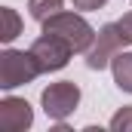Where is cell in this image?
<instances>
[{"label": "cell", "mask_w": 132, "mask_h": 132, "mask_svg": "<svg viewBox=\"0 0 132 132\" xmlns=\"http://www.w3.org/2000/svg\"><path fill=\"white\" fill-rule=\"evenodd\" d=\"M40 104H43V111H46L49 120L62 123V120H68V117L77 111V104H80V86H77L74 80L49 83V86L43 89V95H40Z\"/></svg>", "instance_id": "3"}, {"label": "cell", "mask_w": 132, "mask_h": 132, "mask_svg": "<svg viewBox=\"0 0 132 132\" xmlns=\"http://www.w3.org/2000/svg\"><path fill=\"white\" fill-rule=\"evenodd\" d=\"M34 123V111L25 98L6 95L0 98V129L3 132H25Z\"/></svg>", "instance_id": "6"}, {"label": "cell", "mask_w": 132, "mask_h": 132, "mask_svg": "<svg viewBox=\"0 0 132 132\" xmlns=\"http://www.w3.org/2000/svg\"><path fill=\"white\" fill-rule=\"evenodd\" d=\"M0 22H3V28H0V40L3 43H12L22 34V19H19V12L12 6H3L0 9Z\"/></svg>", "instance_id": "9"}, {"label": "cell", "mask_w": 132, "mask_h": 132, "mask_svg": "<svg viewBox=\"0 0 132 132\" xmlns=\"http://www.w3.org/2000/svg\"><path fill=\"white\" fill-rule=\"evenodd\" d=\"M111 74L123 92H132V52H117L111 62Z\"/></svg>", "instance_id": "7"}, {"label": "cell", "mask_w": 132, "mask_h": 132, "mask_svg": "<svg viewBox=\"0 0 132 132\" xmlns=\"http://www.w3.org/2000/svg\"><path fill=\"white\" fill-rule=\"evenodd\" d=\"M117 25H120V34H123V40H126V46L132 43V12H126L123 19H117Z\"/></svg>", "instance_id": "11"}, {"label": "cell", "mask_w": 132, "mask_h": 132, "mask_svg": "<svg viewBox=\"0 0 132 132\" xmlns=\"http://www.w3.org/2000/svg\"><path fill=\"white\" fill-rule=\"evenodd\" d=\"M123 46H126V40H123V34H120V25H117V22L104 25V28H98L95 43H92L89 52H86V65L92 68V71L108 68L111 62H114L117 52H123Z\"/></svg>", "instance_id": "4"}, {"label": "cell", "mask_w": 132, "mask_h": 132, "mask_svg": "<svg viewBox=\"0 0 132 132\" xmlns=\"http://www.w3.org/2000/svg\"><path fill=\"white\" fill-rule=\"evenodd\" d=\"M108 0H74V9H83V12H92V9H101Z\"/></svg>", "instance_id": "12"}, {"label": "cell", "mask_w": 132, "mask_h": 132, "mask_svg": "<svg viewBox=\"0 0 132 132\" xmlns=\"http://www.w3.org/2000/svg\"><path fill=\"white\" fill-rule=\"evenodd\" d=\"M65 9V0H28V12H31L34 22H46V19H52L55 12H62Z\"/></svg>", "instance_id": "8"}, {"label": "cell", "mask_w": 132, "mask_h": 132, "mask_svg": "<svg viewBox=\"0 0 132 132\" xmlns=\"http://www.w3.org/2000/svg\"><path fill=\"white\" fill-rule=\"evenodd\" d=\"M31 52H34V59H37V65H40L43 74L62 71V68L71 62V55H74V49L68 46L62 37H55V34H40V37L34 40Z\"/></svg>", "instance_id": "5"}, {"label": "cell", "mask_w": 132, "mask_h": 132, "mask_svg": "<svg viewBox=\"0 0 132 132\" xmlns=\"http://www.w3.org/2000/svg\"><path fill=\"white\" fill-rule=\"evenodd\" d=\"M43 34H55V37H62L68 46L74 49V55L77 52H89V46L95 43V28L83 19V15H77V12H55L52 19H46L43 22Z\"/></svg>", "instance_id": "1"}, {"label": "cell", "mask_w": 132, "mask_h": 132, "mask_svg": "<svg viewBox=\"0 0 132 132\" xmlns=\"http://www.w3.org/2000/svg\"><path fill=\"white\" fill-rule=\"evenodd\" d=\"M111 129L114 132H132V104L120 108V111L111 117Z\"/></svg>", "instance_id": "10"}, {"label": "cell", "mask_w": 132, "mask_h": 132, "mask_svg": "<svg viewBox=\"0 0 132 132\" xmlns=\"http://www.w3.org/2000/svg\"><path fill=\"white\" fill-rule=\"evenodd\" d=\"M37 74H43L34 52L28 49H3L0 52V89H15L31 83Z\"/></svg>", "instance_id": "2"}]
</instances>
